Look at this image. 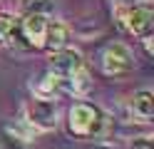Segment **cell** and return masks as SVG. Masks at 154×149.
I'll use <instances>...</instances> for the list:
<instances>
[{
	"label": "cell",
	"mask_w": 154,
	"mask_h": 149,
	"mask_svg": "<svg viewBox=\"0 0 154 149\" xmlns=\"http://www.w3.org/2000/svg\"><path fill=\"white\" fill-rule=\"evenodd\" d=\"M104 122H107V114L90 102H75L67 112V129L82 139H100L104 132Z\"/></svg>",
	"instance_id": "1"
},
{
	"label": "cell",
	"mask_w": 154,
	"mask_h": 149,
	"mask_svg": "<svg viewBox=\"0 0 154 149\" xmlns=\"http://www.w3.org/2000/svg\"><path fill=\"white\" fill-rule=\"evenodd\" d=\"M23 119L37 132H50L60 124V109L55 99H27L23 104Z\"/></svg>",
	"instance_id": "2"
},
{
	"label": "cell",
	"mask_w": 154,
	"mask_h": 149,
	"mask_svg": "<svg viewBox=\"0 0 154 149\" xmlns=\"http://www.w3.org/2000/svg\"><path fill=\"white\" fill-rule=\"evenodd\" d=\"M117 17L122 27L134 37H149L154 30V8L152 3H137L127 10H117Z\"/></svg>",
	"instance_id": "3"
},
{
	"label": "cell",
	"mask_w": 154,
	"mask_h": 149,
	"mask_svg": "<svg viewBox=\"0 0 154 149\" xmlns=\"http://www.w3.org/2000/svg\"><path fill=\"white\" fill-rule=\"evenodd\" d=\"M102 72L107 77H124L134 70V55L124 42H112L102 52Z\"/></svg>",
	"instance_id": "4"
},
{
	"label": "cell",
	"mask_w": 154,
	"mask_h": 149,
	"mask_svg": "<svg viewBox=\"0 0 154 149\" xmlns=\"http://www.w3.org/2000/svg\"><path fill=\"white\" fill-rule=\"evenodd\" d=\"M85 67V60H82V52H77V50L72 47H62V50H55V52H50V57H47V70H50L52 75L57 77H72L77 70Z\"/></svg>",
	"instance_id": "5"
},
{
	"label": "cell",
	"mask_w": 154,
	"mask_h": 149,
	"mask_svg": "<svg viewBox=\"0 0 154 149\" xmlns=\"http://www.w3.org/2000/svg\"><path fill=\"white\" fill-rule=\"evenodd\" d=\"M47 15H23L17 20V35L25 40L27 47L42 50L45 47V33H47Z\"/></svg>",
	"instance_id": "6"
},
{
	"label": "cell",
	"mask_w": 154,
	"mask_h": 149,
	"mask_svg": "<svg viewBox=\"0 0 154 149\" xmlns=\"http://www.w3.org/2000/svg\"><path fill=\"white\" fill-rule=\"evenodd\" d=\"M62 92H65V79L57 77V75H52L50 70H47L40 79H35V82H32V95L37 99H57Z\"/></svg>",
	"instance_id": "7"
},
{
	"label": "cell",
	"mask_w": 154,
	"mask_h": 149,
	"mask_svg": "<svg viewBox=\"0 0 154 149\" xmlns=\"http://www.w3.org/2000/svg\"><path fill=\"white\" fill-rule=\"evenodd\" d=\"M67 42H70V30H67V25L60 23V20H52V23H47L45 47L50 50V52H55V50L67 47Z\"/></svg>",
	"instance_id": "8"
},
{
	"label": "cell",
	"mask_w": 154,
	"mask_h": 149,
	"mask_svg": "<svg viewBox=\"0 0 154 149\" xmlns=\"http://www.w3.org/2000/svg\"><path fill=\"white\" fill-rule=\"evenodd\" d=\"M129 107H132V114L137 117L139 122H149L154 117V95L149 89H139V92L132 97Z\"/></svg>",
	"instance_id": "9"
},
{
	"label": "cell",
	"mask_w": 154,
	"mask_h": 149,
	"mask_svg": "<svg viewBox=\"0 0 154 149\" xmlns=\"http://www.w3.org/2000/svg\"><path fill=\"white\" fill-rule=\"evenodd\" d=\"M90 89H92V79H90L87 67L77 70L72 77L65 79V92H72V95H77V97H82V95H87Z\"/></svg>",
	"instance_id": "10"
},
{
	"label": "cell",
	"mask_w": 154,
	"mask_h": 149,
	"mask_svg": "<svg viewBox=\"0 0 154 149\" xmlns=\"http://www.w3.org/2000/svg\"><path fill=\"white\" fill-rule=\"evenodd\" d=\"M17 37V20L8 13H0V47L13 45Z\"/></svg>",
	"instance_id": "11"
},
{
	"label": "cell",
	"mask_w": 154,
	"mask_h": 149,
	"mask_svg": "<svg viewBox=\"0 0 154 149\" xmlns=\"http://www.w3.org/2000/svg\"><path fill=\"white\" fill-rule=\"evenodd\" d=\"M55 0H20V15H50Z\"/></svg>",
	"instance_id": "12"
},
{
	"label": "cell",
	"mask_w": 154,
	"mask_h": 149,
	"mask_svg": "<svg viewBox=\"0 0 154 149\" xmlns=\"http://www.w3.org/2000/svg\"><path fill=\"white\" fill-rule=\"evenodd\" d=\"M0 149H27V142L15 139V137H10V134H5L3 139H0Z\"/></svg>",
	"instance_id": "13"
},
{
	"label": "cell",
	"mask_w": 154,
	"mask_h": 149,
	"mask_svg": "<svg viewBox=\"0 0 154 149\" xmlns=\"http://www.w3.org/2000/svg\"><path fill=\"white\" fill-rule=\"evenodd\" d=\"M129 149H154L149 139H134V142L129 144Z\"/></svg>",
	"instance_id": "14"
},
{
	"label": "cell",
	"mask_w": 154,
	"mask_h": 149,
	"mask_svg": "<svg viewBox=\"0 0 154 149\" xmlns=\"http://www.w3.org/2000/svg\"><path fill=\"white\" fill-rule=\"evenodd\" d=\"M112 3H114V10H127L132 5H137L139 0H112Z\"/></svg>",
	"instance_id": "15"
}]
</instances>
